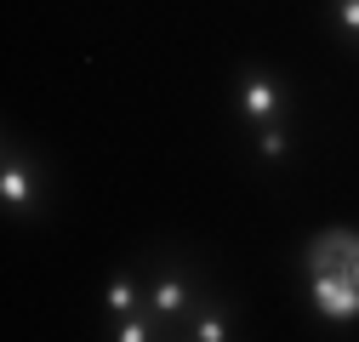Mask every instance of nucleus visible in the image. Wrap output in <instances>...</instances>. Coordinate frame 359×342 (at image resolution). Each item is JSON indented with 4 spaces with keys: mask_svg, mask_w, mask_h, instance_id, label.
I'll return each instance as SVG.
<instances>
[{
    "mask_svg": "<svg viewBox=\"0 0 359 342\" xmlns=\"http://www.w3.org/2000/svg\"><path fill=\"white\" fill-rule=\"evenodd\" d=\"M0 200H6L12 211H29V205H34V171H29L18 154L6 160V171H0Z\"/></svg>",
    "mask_w": 359,
    "mask_h": 342,
    "instance_id": "20e7f679",
    "label": "nucleus"
},
{
    "mask_svg": "<svg viewBox=\"0 0 359 342\" xmlns=\"http://www.w3.org/2000/svg\"><path fill=\"white\" fill-rule=\"evenodd\" d=\"M280 103H285V97H280V86L268 80V74H257V69H251V74L240 80V109H245V120H251V125H268V120L280 114Z\"/></svg>",
    "mask_w": 359,
    "mask_h": 342,
    "instance_id": "7ed1b4c3",
    "label": "nucleus"
},
{
    "mask_svg": "<svg viewBox=\"0 0 359 342\" xmlns=\"http://www.w3.org/2000/svg\"><path fill=\"white\" fill-rule=\"evenodd\" d=\"M337 29L359 40V0H337Z\"/></svg>",
    "mask_w": 359,
    "mask_h": 342,
    "instance_id": "9d476101",
    "label": "nucleus"
},
{
    "mask_svg": "<svg viewBox=\"0 0 359 342\" xmlns=\"http://www.w3.org/2000/svg\"><path fill=\"white\" fill-rule=\"evenodd\" d=\"M194 336H200V342H222V336H234V331H229V320H222V314H205V320L194 325Z\"/></svg>",
    "mask_w": 359,
    "mask_h": 342,
    "instance_id": "6e6552de",
    "label": "nucleus"
},
{
    "mask_svg": "<svg viewBox=\"0 0 359 342\" xmlns=\"http://www.w3.org/2000/svg\"><path fill=\"white\" fill-rule=\"evenodd\" d=\"M308 268H342L359 285V234H320L308 245Z\"/></svg>",
    "mask_w": 359,
    "mask_h": 342,
    "instance_id": "f03ea898",
    "label": "nucleus"
},
{
    "mask_svg": "<svg viewBox=\"0 0 359 342\" xmlns=\"http://www.w3.org/2000/svg\"><path fill=\"white\" fill-rule=\"evenodd\" d=\"M257 154H262V160H280V154H285V132H280L274 120L257 125Z\"/></svg>",
    "mask_w": 359,
    "mask_h": 342,
    "instance_id": "0eeeda50",
    "label": "nucleus"
},
{
    "mask_svg": "<svg viewBox=\"0 0 359 342\" xmlns=\"http://www.w3.org/2000/svg\"><path fill=\"white\" fill-rule=\"evenodd\" d=\"M149 296H154V314H183V308H189V285H183V274H160Z\"/></svg>",
    "mask_w": 359,
    "mask_h": 342,
    "instance_id": "39448f33",
    "label": "nucleus"
},
{
    "mask_svg": "<svg viewBox=\"0 0 359 342\" xmlns=\"http://www.w3.org/2000/svg\"><path fill=\"white\" fill-rule=\"evenodd\" d=\"M308 303L325 320H359V285L342 268H308Z\"/></svg>",
    "mask_w": 359,
    "mask_h": 342,
    "instance_id": "f257e3e1",
    "label": "nucleus"
},
{
    "mask_svg": "<svg viewBox=\"0 0 359 342\" xmlns=\"http://www.w3.org/2000/svg\"><path fill=\"white\" fill-rule=\"evenodd\" d=\"M109 308H114V314H131V308H137V280H131V274H114V285H109Z\"/></svg>",
    "mask_w": 359,
    "mask_h": 342,
    "instance_id": "423d86ee",
    "label": "nucleus"
},
{
    "mask_svg": "<svg viewBox=\"0 0 359 342\" xmlns=\"http://www.w3.org/2000/svg\"><path fill=\"white\" fill-rule=\"evenodd\" d=\"M114 336H120V342H149L154 331H149V320H126V314H120V325H114Z\"/></svg>",
    "mask_w": 359,
    "mask_h": 342,
    "instance_id": "1a4fd4ad",
    "label": "nucleus"
}]
</instances>
